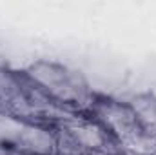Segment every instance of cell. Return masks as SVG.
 <instances>
[{
    "mask_svg": "<svg viewBox=\"0 0 156 155\" xmlns=\"http://www.w3.org/2000/svg\"><path fill=\"white\" fill-rule=\"evenodd\" d=\"M24 75L51 100L75 113L76 110L87 112L94 100V95H91L83 77L58 62L37 60L26 68Z\"/></svg>",
    "mask_w": 156,
    "mask_h": 155,
    "instance_id": "obj_1",
    "label": "cell"
},
{
    "mask_svg": "<svg viewBox=\"0 0 156 155\" xmlns=\"http://www.w3.org/2000/svg\"><path fill=\"white\" fill-rule=\"evenodd\" d=\"M27 120L20 117L0 112V146L2 148H15L26 130Z\"/></svg>",
    "mask_w": 156,
    "mask_h": 155,
    "instance_id": "obj_5",
    "label": "cell"
},
{
    "mask_svg": "<svg viewBox=\"0 0 156 155\" xmlns=\"http://www.w3.org/2000/svg\"><path fill=\"white\" fill-rule=\"evenodd\" d=\"M66 133L76 142L82 153H96V152H115L118 150L116 139L93 117H73L62 124H58Z\"/></svg>",
    "mask_w": 156,
    "mask_h": 155,
    "instance_id": "obj_3",
    "label": "cell"
},
{
    "mask_svg": "<svg viewBox=\"0 0 156 155\" xmlns=\"http://www.w3.org/2000/svg\"><path fill=\"white\" fill-rule=\"evenodd\" d=\"M87 113L96 122H100L116 139L120 146H125L142 131H145L140 126L138 117L129 102H120V100L105 99V97H94Z\"/></svg>",
    "mask_w": 156,
    "mask_h": 155,
    "instance_id": "obj_2",
    "label": "cell"
},
{
    "mask_svg": "<svg viewBox=\"0 0 156 155\" xmlns=\"http://www.w3.org/2000/svg\"><path fill=\"white\" fill-rule=\"evenodd\" d=\"M13 150L26 155H55L56 153V126L27 122L18 144Z\"/></svg>",
    "mask_w": 156,
    "mask_h": 155,
    "instance_id": "obj_4",
    "label": "cell"
}]
</instances>
